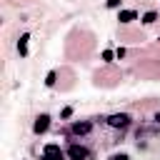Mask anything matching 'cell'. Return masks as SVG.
Returning a JSON list of instances; mask_svg holds the SVG:
<instances>
[{"mask_svg": "<svg viewBox=\"0 0 160 160\" xmlns=\"http://www.w3.org/2000/svg\"><path fill=\"white\" fill-rule=\"evenodd\" d=\"M48 128H50V115H38V120H35L32 130H35L38 135H42V132H45Z\"/></svg>", "mask_w": 160, "mask_h": 160, "instance_id": "obj_4", "label": "cell"}, {"mask_svg": "<svg viewBox=\"0 0 160 160\" xmlns=\"http://www.w3.org/2000/svg\"><path fill=\"white\" fill-rule=\"evenodd\" d=\"M28 40H30V35H28V32H25V35H20V40H18V52H20L22 58L28 55Z\"/></svg>", "mask_w": 160, "mask_h": 160, "instance_id": "obj_6", "label": "cell"}, {"mask_svg": "<svg viewBox=\"0 0 160 160\" xmlns=\"http://www.w3.org/2000/svg\"><path fill=\"white\" fill-rule=\"evenodd\" d=\"M72 132H75V135H85V132H90V122H72Z\"/></svg>", "mask_w": 160, "mask_h": 160, "instance_id": "obj_7", "label": "cell"}, {"mask_svg": "<svg viewBox=\"0 0 160 160\" xmlns=\"http://www.w3.org/2000/svg\"><path fill=\"white\" fill-rule=\"evenodd\" d=\"M68 158H70V160H85V158H88V150H85L82 145H70V148H68Z\"/></svg>", "mask_w": 160, "mask_h": 160, "instance_id": "obj_3", "label": "cell"}, {"mask_svg": "<svg viewBox=\"0 0 160 160\" xmlns=\"http://www.w3.org/2000/svg\"><path fill=\"white\" fill-rule=\"evenodd\" d=\"M110 160H130V158H128V155H112Z\"/></svg>", "mask_w": 160, "mask_h": 160, "instance_id": "obj_12", "label": "cell"}, {"mask_svg": "<svg viewBox=\"0 0 160 160\" xmlns=\"http://www.w3.org/2000/svg\"><path fill=\"white\" fill-rule=\"evenodd\" d=\"M155 20H158V12H155V10H150V12L142 15V22H145V25H150V22H155Z\"/></svg>", "mask_w": 160, "mask_h": 160, "instance_id": "obj_8", "label": "cell"}, {"mask_svg": "<svg viewBox=\"0 0 160 160\" xmlns=\"http://www.w3.org/2000/svg\"><path fill=\"white\" fill-rule=\"evenodd\" d=\"M45 85H48V88H50V85H55V72H52V70L48 72V78H45Z\"/></svg>", "mask_w": 160, "mask_h": 160, "instance_id": "obj_9", "label": "cell"}, {"mask_svg": "<svg viewBox=\"0 0 160 160\" xmlns=\"http://www.w3.org/2000/svg\"><path fill=\"white\" fill-rule=\"evenodd\" d=\"M42 160H62L60 145H45L42 148Z\"/></svg>", "mask_w": 160, "mask_h": 160, "instance_id": "obj_2", "label": "cell"}, {"mask_svg": "<svg viewBox=\"0 0 160 160\" xmlns=\"http://www.w3.org/2000/svg\"><path fill=\"white\" fill-rule=\"evenodd\" d=\"M108 125L110 128H128L130 125V115L128 112H115V115L108 118Z\"/></svg>", "mask_w": 160, "mask_h": 160, "instance_id": "obj_1", "label": "cell"}, {"mask_svg": "<svg viewBox=\"0 0 160 160\" xmlns=\"http://www.w3.org/2000/svg\"><path fill=\"white\" fill-rule=\"evenodd\" d=\"M135 18H138V12H135V10H120V15H118V20H120V22H132Z\"/></svg>", "mask_w": 160, "mask_h": 160, "instance_id": "obj_5", "label": "cell"}, {"mask_svg": "<svg viewBox=\"0 0 160 160\" xmlns=\"http://www.w3.org/2000/svg\"><path fill=\"white\" fill-rule=\"evenodd\" d=\"M102 60H108V62H110V60H112V52H110V50H105V52H102Z\"/></svg>", "mask_w": 160, "mask_h": 160, "instance_id": "obj_11", "label": "cell"}, {"mask_svg": "<svg viewBox=\"0 0 160 160\" xmlns=\"http://www.w3.org/2000/svg\"><path fill=\"white\" fill-rule=\"evenodd\" d=\"M122 0H108V8H120Z\"/></svg>", "mask_w": 160, "mask_h": 160, "instance_id": "obj_10", "label": "cell"}]
</instances>
